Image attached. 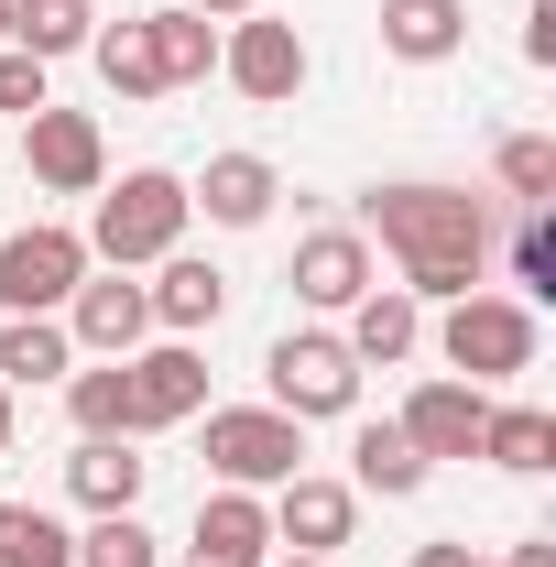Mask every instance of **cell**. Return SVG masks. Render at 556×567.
<instances>
[{"label":"cell","mask_w":556,"mask_h":567,"mask_svg":"<svg viewBox=\"0 0 556 567\" xmlns=\"http://www.w3.org/2000/svg\"><path fill=\"white\" fill-rule=\"evenodd\" d=\"M360 240H382L393 251V274L415 306H459V295H481L491 274V208L470 186H436V175H404V186H371L360 197Z\"/></svg>","instance_id":"6da1fadb"},{"label":"cell","mask_w":556,"mask_h":567,"mask_svg":"<svg viewBox=\"0 0 556 567\" xmlns=\"http://www.w3.org/2000/svg\"><path fill=\"white\" fill-rule=\"evenodd\" d=\"M186 175H164V164H132L121 186H99V218H87V262L99 274H142V262H164V251H186Z\"/></svg>","instance_id":"7a4b0ae2"},{"label":"cell","mask_w":556,"mask_h":567,"mask_svg":"<svg viewBox=\"0 0 556 567\" xmlns=\"http://www.w3.org/2000/svg\"><path fill=\"white\" fill-rule=\"evenodd\" d=\"M436 360H447V382H524L535 371V306L524 295H459L447 317H436Z\"/></svg>","instance_id":"3957f363"},{"label":"cell","mask_w":556,"mask_h":567,"mask_svg":"<svg viewBox=\"0 0 556 567\" xmlns=\"http://www.w3.org/2000/svg\"><path fill=\"white\" fill-rule=\"evenodd\" d=\"M262 382H274V415H295V425L360 415V360H349L339 328H284L262 350Z\"/></svg>","instance_id":"277c9868"},{"label":"cell","mask_w":556,"mask_h":567,"mask_svg":"<svg viewBox=\"0 0 556 567\" xmlns=\"http://www.w3.org/2000/svg\"><path fill=\"white\" fill-rule=\"evenodd\" d=\"M87 274H99V262H87V229L22 218V229L0 240V317H66V295Z\"/></svg>","instance_id":"5b68a950"},{"label":"cell","mask_w":556,"mask_h":567,"mask_svg":"<svg viewBox=\"0 0 556 567\" xmlns=\"http://www.w3.org/2000/svg\"><path fill=\"white\" fill-rule=\"evenodd\" d=\"M208 470H218V492H284L306 470V425L274 415V404H218L208 415Z\"/></svg>","instance_id":"8992f818"},{"label":"cell","mask_w":556,"mask_h":567,"mask_svg":"<svg viewBox=\"0 0 556 567\" xmlns=\"http://www.w3.org/2000/svg\"><path fill=\"white\" fill-rule=\"evenodd\" d=\"M218 76H229L240 99L284 110V99H306L317 55H306V33H295V22H274V11H240V22H218Z\"/></svg>","instance_id":"52a82bcc"},{"label":"cell","mask_w":556,"mask_h":567,"mask_svg":"<svg viewBox=\"0 0 556 567\" xmlns=\"http://www.w3.org/2000/svg\"><path fill=\"white\" fill-rule=\"evenodd\" d=\"M22 164H33L44 197H99V186H110V142H99V121H87V110H55V99L22 121Z\"/></svg>","instance_id":"ba28073f"},{"label":"cell","mask_w":556,"mask_h":567,"mask_svg":"<svg viewBox=\"0 0 556 567\" xmlns=\"http://www.w3.org/2000/svg\"><path fill=\"white\" fill-rule=\"evenodd\" d=\"M121 371H132V436H164V425H186L197 404H208L197 339H153V350H132Z\"/></svg>","instance_id":"9c48e42d"},{"label":"cell","mask_w":556,"mask_h":567,"mask_svg":"<svg viewBox=\"0 0 556 567\" xmlns=\"http://www.w3.org/2000/svg\"><path fill=\"white\" fill-rule=\"evenodd\" d=\"M404 436H415V458L425 470H436V458H481V425H491V393L481 382H447V371H436V382H415V393H404Z\"/></svg>","instance_id":"30bf717a"},{"label":"cell","mask_w":556,"mask_h":567,"mask_svg":"<svg viewBox=\"0 0 556 567\" xmlns=\"http://www.w3.org/2000/svg\"><path fill=\"white\" fill-rule=\"evenodd\" d=\"M295 306H317V317H349V306H360V295H371V240H360V229H306V240H295Z\"/></svg>","instance_id":"8fae6325"},{"label":"cell","mask_w":556,"mask_h":567,"mask_svg":"<svg viewBox=\"0 0 556 567\" xmlns=\"http://www.w3.org/2000/svg\"><path fill=\"white\" fill-rule=\"evenodd\" d=\"M66 339H76L87 360H132L142 339H153V306H142V284H132V274H87V284L66 295Z\"/></svg>","instance_id":"7c38bea8"},{"label":"cell","mask_w":556,"mask_h":567,"mask_svg":"<svg viewBox=\"0 0 556 567\" xmlns=\"http://www.w3.org/2000/svg\"><path fill=\"white\" fill-rule=\"evenodd\" d=\"M349 524H360V492H349V481L295 470V481L274 492V546H284V557H339Z\"/></svg>","instance_id":"4fadbf2b"},{"label":"cell","mask_w":556,"mask_h":567,"mask_svg":"<svg viewBox=\"0 0 556 567\" xmlns=\"http://www.w3.org/2000/svg\"><path fill=\"white\" fill-rule=\"evenodd\" d=\"M142 306H153V328H164V339H208L218 317H229V274H218L208 251H164L153 284H142Z\"/></svg>","instance_id":"5bb4252c"},{"label":"cell","mask_w":556,"mask_h":567,"mask_svg":"<svg viewBox=\"0 0 556 567\" xmlns=\"http://www.w3.org/2000/svg\"><path fill=\"white\" fill-rule=\"evenodd\" d=\"M262 557H274V502L262 492H208L197 502L186 567H262Z\"/></svg>","instance_id":"9a60e30c"},{"label":"cell","mask_w":556,"mask_h":567,"mask_svg":"<svg viewBox=\"0 0 556 567\" xmlns=\"http://www.w3.org/2000/svg\"><path fill=\"white\" fill-rule=\"evenodd\" d=\"M142 481H153L142 436H76V458H66L76 513H142Z\"/></svg>","instance_id":"2e32d148"},{"label":"cell","mask_w":556,"mask_h":567,"mask_svg":"<svg viewBox=\"0 0 556 567\" xmlns=\"http://www.w3.org/2000/svg\"><path fill=\"white\" fill-rule=\"evenodd\" d=\"M339 339H349V360H360V371H393V360H415V350H425V306L404 295V284H371V295L349 306Z\"/></svg>","instance_id":"e0dca14e"},{"label":"cell","mask_w":556,"mask_h":567,"mask_svg":"<svg viewBox=\"0 0 556 567\" xmlns=\"http://www.w3.org/2000/svg\"><path fill=\"white\" fill-rule=\"evenodd\" d=\"M274 197H284V175L262 164V153H208V175L186 186V208H208L218 229H262Z\"/></svg>","instance_id":"ac0fdd59"},{"label":"cell","mask_w":556,"mask_h":567,"mask_svg":"<svg viewBox=\"0 0 556 567\" xmlns=\"http://www.w3.org/2000/svg\"><path fill=\"white\" fill-rule=\"evenodd\" d=\"M470 44V0H382V55L393 66H447Z\"/></svg>","instance_id":"d6986e66"},{"label":"cell","mask_w":556,"mask_h":567,"mask_svg":"<svg viewBox=\"0 0 556 567\" xmlns=\"http://www.w3.org/2000/svg\"><path fill=\"white\" fill-rule=\"evenodd\" d=\"M66 371H76L66 317H0V382H11V393H44V382H66Z\"/></svg>","instance_id":"ffe728a7"},{"label":"cell","mask_w":556,"mask_h":567,"mask_svg":"<svg viewBox=\"0 0 556 567\" xmlns=\"http://www.w3.org/2000/svg\"><path fill=\"white\" fill-rule=\"evenodd\" d=\"M349 492H382V502H415L425 492V458L404 425H349Z\"/></svg>","instance_id":"44dd1931"},{"label":"cell","mask_w":556,"mask_h":567,"mask_svg":"<svg viewBox=\"0 0 556 567\" xmlns=\"http://www.w3.org/2000/svg\"><path fill=\"white\" fill-rule=\"evenodd\" d=\"M481 458L513 470V481H546V470H556V415H546V404H491Z\"/></svg>","instance_id":"7402d4cb"},{"label":"cell","mask_w":556,"mask_h":567,"mask_svg":"<svg viewBox=\"0 0 556 567\" xmlns=\"http://www.w3.org/2000/svg\"><path fill=\"white\" fill-rule=\"evenodd\" d=\"M142 33H153V66H164V87H197V76L218 66V22H208V11H186V0L142 11Z\"/></svg>","instance_id":"603a6c76"},{"label":"cell","mask_w":556,"mask_h":567,"mask_svg":"<svg viewBox=\"0 0 556 567\" xmlns=\"http://www.w3.org/2000/svg\"><path fill=\"white\" fill-rule=\"evenodd\" d=\"M87 66H99V87H110V99H164V66H153V33H142V11L87 33Z\"/></svg>","instance_id":"cb8c5ba5"},{"label":"cell","mask_w":556,"mask_h":567,"mask_svg":"<svg viewBox=\"0 0 556 567\" xmlns=\"http://www.w3.org/2000/svg\"><path fill=\"white\" fill-rule=\"evenodd\" d=\"M87 33H99V0H11V44L22 55H87Z\"/></svg>","instance_id":"d4e9b609"},{"label":"cell","mask_w":556,"mask_h":567,"mask_svg":"<svg viewBox=\"0 0 556 567\" xmlns=\"http://www.w3.org/2000/svg\"><path fill=\"white\" fill-rule=\"evenodd\" d=\"M66 415H76V436H132V371L121 360L66 371Z\"/></svg>","instance_id":"484cf974"},{"label":"cell","mask_w":556,"mask_h":567,"mask_svg":"<svg viewBox=\"0 0 556 567\" xmlns=\"http://www.w3.org/2000/svg\"><path fill=\"white\" fill-rule=\"evenodd\" d=\"M0 567H76V535L44 502H0Z\"/></svg>","instance_id":"4316f807"},{"label":"cell","mask_w":556,"mask_h":567,"mask_svg":"<svg viewBox=\"0 0 556 567\" xmlns=\"http://www.w3.org/2000/svg\"><path fill=\"white\" fill-rule=\"evenodd\" d=\"M491 175H502L513 208H556V142L546 132H513L502 153H491Z\"/></svg>","instance_id":"83f0119b"},{"label":"cell","mask_w":556,"mask_h":567,"mask_svg":"<svg viewBox=\"0 0 556 567\" xmlns=\"http://www.w3.org/2000/svg\"><path fill=\"white\" fill-rule=\"evenodd\" d=\"M76 567H164V546L142 535V513H87V535H76Z\"/></svg>","instance_id":"f1b7e54d"},{"label":"cell","mask_w":556,"mask_h":567,"mask_svg":"<svg viewBox=\"0 0 556 567\" xmlns=\"http://www.w3.org/2000/svg\"><path fill=\"white\" fill-rule=\"evenodd\" d=\"M513 274H524V295H556V218L524 208V229H513Z\"/></svg>","instance_id":"f546056e"},{"label":"cell","mask_w":556,"mask_h":567,"mask_svg":"<svg viewBox=\"0 0 556 567\" xmlns=\"http://www.w3.org/2000/svg\"><path fill=\"white\" fill-rule=\"evenodd\" d=\"M44 99H55V87H44V55H22V44H0V110H11V121H33Z\"/></svg>","instance_id":"4dcf8cb0"},{"label":"cell","mask_w":556,"mask_h":567,"mask_svg":"<svg viewBox=\"0 0 556 567\" xmlns=\"http://www.w3.org/2000/svg\"><path fill=\"white\" fill-rule=\"evenodd\" d=\"M524 55H535V66H556V0H535V11H524Z\"/></svg>","instance_id":"1f68e13d"},{"label":"cell","mask_w":556,"mask_h":567,"mask_svg":"<svg viewBox=\"0 0 556 567\" xmlns=\"http://www.w3.org/2000/svg\"><path fill=\"white\" fill-rule=\"evenodd\" d=\"M404 567H470V546H447V535H436V546H415Z\"/></svg>","instance_id":"d6a6232c"},{"label":"cell","mask_w":556,"mask_h":567,"mask_svg":"<svg viewBox=\"0 0 556 567\" xmlns=\"http://www.w3.org/2000/svg\"><path fill=\"white\" fill-rule=\"evenodd\" d=\"M186 11H208V22H240V11H262V0H186Z\"/></svg>","instance_id":"836d02e7"},{"label":"cell","mask_w":556,"mask_h":567,"mask_svg":"<svg viewBox=\"0 0 556 567\" xmlns=\"http://www.w3.org/2000/svg\"><path fill=\"white\" fill-rule=\"evenodd\" d=\"M502 567H556V546H546V535H535V546H513V557H502Z\"/></svg>","instance_id":"e575fe53"},{"label":"cell","mask_w":556,"mask_h":567,"mask_svg":"<svg viewBox=\"0 0 556 567\" xmlns=\"http://www.w3.org/2000/svg\"><path fill=\"white\" fill-rule=\"evenodd\" d=\"M0 458H11V382H0Z\"/></svg>","instance_id":"d590c367"},{"label":"cell","mask_w":556,"mask_h":567,"mask_svg":"<svg viewBox=\"0 0 556 567\" xmlns=\"http://www.w3.org/2000/svg\"><path fill=\"white\" fill-rule=\"evenodd\" d=\"M262 567H328V557H284V546H274V557H262Z\"/></svg>","instance_id":"8d00e7d4"},{"label":"cell","mask_w":556,"mask_h":567,"mask_svg":"<svg viewBox=\"0 0 556 567\" xmlns=\"http://www.w3.org/2000/svg\"><path fill=\"white\" fill-rule=\"evenodd\" d=\"M0 44H11V0H0Z\"/></svg>","instance_id":"74e56055"},{"label":"cell","mask_w":556,"mask_h":567,"mask_svg":"<svg viewBox=\"0 0 556 567\" xmlns=\"http://www.w3.org/2000/svg\"><path fill=\"white\" fill-rule=\"evenodd\" d=\"M470 567H502V557H470Z\"/></svg>","instance_id":"f35d334b"}]
</instances>
